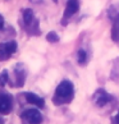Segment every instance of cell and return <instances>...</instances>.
Instances as JSON below:
<instances>
[{
	"label": "cell",
	"mask_w": 119,
	"mask_h": 124,
	"mask_svg": "<svg viewBox=\"0 0 119 124\" xmlns=\"http://www.w3.org/2000/svg\"><path fill=\"white\" fill-rule=\"evenodd\" d=\"M74 96V86L71 81H62L58 85L55 93L53 97V102L55 105H63L71 102Z\"/></svg>",
	"instance_id": "6da1fadb"
},
{
	"label": "cell",
	"mask_w": 119,
	"mask_h": 124,
	"mask_svg": "<svg viewBox=\"0 0 119 124\" xmlns=\"http://www.w3.org/2000/svg\"><path fill=\"white\" fill-rule=\"evenodd\" d=\"M18 44L16 41H8V42H0V60L5 62L12 56V54L17 51Z\"/></svg>",
	"instance_id": "7a4b0ae2"
},
{
	"label": "cell",
	"mask_w": 119,
	"mask_h": 124,
	"mask_svg": "<svg viewBox=\"0 0 119 124\" xmlns=\"http://www.w3.org/2000/svg\"><path fill=\"white\" fill-rule=\"evenodd\" d=\"M22 118L28 123V124H41L42 122V114L37 109H28L23 111Z\"/></svg>",
	"instance_id": "3957f363"
},
{
	"label": "cell",
	"mask_w": 119,
	"mask_h": 124,
	"mask_svg": "<svg viewBox=\"0 0 119 124\" xmlns=\"http://www.w3.org/2000/svg\"><path fill=\"white\" fill-rule=\"evenodd\" d=\"M14 82H13V86L16 87H22L24 85L26 81V76H27V70L23 64H17L14 67Z\"/></svg>",
	"instance_id": "277c9868"
},
{
	"label": "cell",
	"mask_w": 119,
	"mask_h": 124,
	"mask_svg": "<svg viewBox=\"0 0 119 124\" xmlns=\"http://www.w3.org/2000/svg\"><path fill=\"white\" fill-rule=\"evenodd\" d=\"M13 108V99L7 92H0V114L7 115L12 111Z\"/></svg>",
	"instance_id": "5b68a950"
},
{
	"label": "cell",
	"mask_w": 119,
	"mask_h": 124,
	"mask_svg": "<svg viewBox=\"0 0 119 124\" xmlns=\"http://www.w3.org/2000/svg\"><path fill=\"white\" fill-rule=\"evenodd\" d=\"M110 100H111L110 95H109L105 90H103V88L97 90L94 93V102L97 105V106H100V108L104 106V105H106Z\"/></svg>",
	"instance_id": "8992f818"
},
{
	"label": "cell",
	"mask_w": 119,
	"mask_h": 124,
	"mask_svg": "<svg viewBox=\"0 0 119 124\" xmlns=\"http://www.w3.org/2000/svg\"><path fill=\"white\" fill-rule=\"evenodd\" d=\"M78 9H79L78 0H68L65 10H64V21H62L63 23H65L67 19H69L73 14H76V13L78 12Z\"/></svg>",
	"instance_id": "52a82bcc"
},
{
	"label": "cell",
	"mask_w": 119,
	"mask_h": 124,
	"mask_svg": "<svg viewBox=\"0 0 119 124\" xmlns=\"http://www.w3.org/2000/svg\"><path fill=\"white\" fill-rule=\"evenodd\" d=\"M24 97H26V101L28 104H32L37 108H44L45 106V100L42 97H40L39 95L33 93V92H26Z\"/></svg>",
	"instance_id": "ba28073f"
},
{
	"label": "cell",
	"mask_w": 119,
	"mask_h": 124,
	"mask_svg": "<svg viewBox=\"0 0 119 124\" xmlns=\"http://www.w3.org/2000/svg\"><path fill=\"white\" fill-rule=\"evenodd\" d=\"M22 17H23V23H24L27 30H28V27H31V24L33 23V22H36L35 14H33V10H32V9H24Z\"/></svg>",
	"instance_id": "9c48e42d"
},
{
	"label": "cell",
	"mask_w": 119,
	"mask_h": 124,
	"mask_svg": "<svg viewBox=\"0 0 119 124\" xmlns=\"http://www.w3.org/2000/svg\"><path fill=\"white\" fill-rule=\"evenodd\" d=\"M77 62H78V64H81V65H83V64H86V62H87V53H86L83 49L78 50V53H77Z\"/></svg>",
	"instance_id": "30bf717a"
},
{
	"label": "cell",
	"mask_w": 119,
	"mask_h": 124,
	"mask_svg": "<svg viewBox=\"0 0 119 124\" xmlns=\"http://www.w3.org/2000/svg\"><path fill=\"white\" fill-rule=\"evenodd\" d=\"M8 82H10V79H9V74H8V70H3L1 73H0V86H4L5 83H8Z\"/></svg>",
	"instance_id": "8fae6325"
},
{
	"label": "cell",
	"mask_w": 119,
	"mask_h": 124,
	"mask_svg": "<svg viewBox=\"0 0 119 124\" xmlns=\"http://www.w3.org/2000/svg\"><path fill=\"white\" fill-rule=\"evenodd\" d=\"M46 40L49 41V42H58L59 36H58L56 32H49V33L46 35Z\"/></svg>",
	"instance_id": "7c38bea8"
},
{
	"label": "cell",
	"mask_w": 119,
	"mask_h": 124,
	"mask_svg": "<svg viewBox=\"0 0 119 124\" xmlns=\"http://www.w3.org/2000/svg\"><path fill=\"white\" fill-rule=\"evenodd\" d=\"M3 27H4V18H3L1 14H0V31L3 30Z\"/></svg>",
	"instance_id": "4fadbf2b"
},
{
	"label": "cell",
	"mask_w": 119,
	"mask_h": 124,
	"mask_svg": "<svg viewBox=\"0 0 119 124\" xmlns=\"http://www.w3.org/2000/svg\"><path fill=\"white\" fill-rule=\"evenodd\" d=\"M115 122H117V124H119V111H118L117 116H115Z\"/></svg>",
	"instance_id": "5bb4252c"
},
{
	"label": "cell",
	"mask_w": 119,
	"mask_h": 124,
	"mask_svg": "<svg viewBox=\"0 0 119 124\" xmlns=\"http://www.w3.org/2000/svg\"><path fill=\"white\" fill-rule=\"evenodd\" d=\"M32 3H42V0H31Z\"/></svg>",
	"instance_id": "9a60e30c"
},
{
	"label": "cell",
	"mask_w": 119,
	"mask_h": 124,
	"mask_svg": "<svg viewBox=\"0 0 119 124\" xmlns=\"http://www.w3.org/2000/svg\"><path fill=\"white\" fill-rule=\"evenodd\" d=\"M53 1H54V3H58V0H53Z\"/></svg>",
	"instance_id": "2e32d148"
},
{
	"label": "cell",
	"mask_w": 119,
	"mask_h": 124,
	"mask_svg": "<svg viewBox=\"0 0 119 124\" xmlns=\"http://www.w3.org/2000/svg\"><path fill=\"white\" fill-rule=\"evenodd\" d=\"M0 123H1V120H0Z\"/></svg>",
	"instance_id": "e0dca14e"
}]
</instances>
